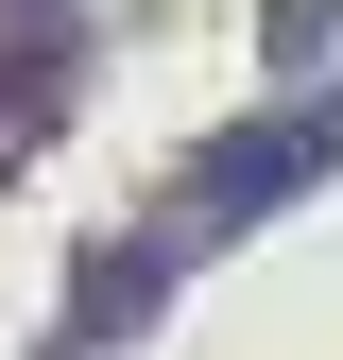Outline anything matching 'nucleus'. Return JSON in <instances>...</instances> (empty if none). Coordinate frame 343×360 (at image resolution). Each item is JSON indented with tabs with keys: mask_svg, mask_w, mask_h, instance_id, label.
<instances>
[{
	"mask_svg": "<svg viewBox=\"0 0 343 360\" xmlns=\"http://www.w3.org/2000/svg\"><path fill=\"white\" fill-rule=\"evenodd\" d=\"M343 155V103H292V120H257V138H224V155H206V223H257V206H275V189H309V172Z\"/></svg>",
	"mask_w": 343,
	"mask_h": 360,
	"instance_id": "1",
	"label": "nucleus"
},
{
	"mask_svg": "<svg viewBox=\"0 0 343 360\" xmlns=\"http://www.w3.org/2000/svg\"><path fill=\"white\" fill-rule=\"evenodd\" d=\"M257 52H275V69H326V52H343V18H326V0H275V18H257Z\"/></svg>",
	"mask_w": 343,
	"mask_h": 360,
	"instance_id": "2",
	"label": "nucleus"
}]
</instances>
